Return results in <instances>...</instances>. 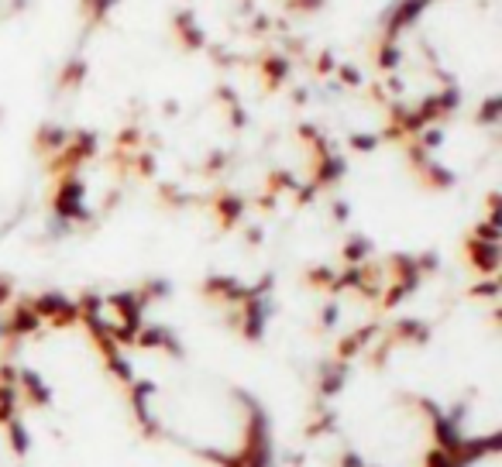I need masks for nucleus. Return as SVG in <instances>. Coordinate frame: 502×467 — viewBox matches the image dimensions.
<instances>
[{"label": "nucleus", "instance_id": "1", "mask_svg": "<svg viewBox=\"0 0 502 467\" xmlns=\"http://www.w3.org/2000/svg\"><path fill=\"white\" fill-rule=\"evenodd\" d=\"M124 395H127V409H131V416H134L138 433H141L145 440H162L165 423H162V416L155 412L159 385H155L152 378H134V381L124 388Z\"/></svg>", "mask_w": 502, "mask_h": 467}, {"label": "nucleus", "instance_id": "2", "mask_svg": "<svg viewBox=\"0 0 502 467\" xmlns=\"http://www.w3.org/2000/svg\"><path fill=\"white\" fill-rule=\"evenodd\" d=\"M31 309L38 313V320L52 330H73L80 327V309H76V299L59 292V289H48V292H38V295H28Z\"/></svg>", "mask_w": 502, "mask_h": 467}, {"label": "nucleus", "instance_id": "3", "mask_svg": "<svg viewBox=\"0 0 502 467\" xmlns=\"http://www.w3.org/2000/svg\"><path fill=\"white\" fill-rule=\"evenodd\" d=\"M351 372H355V365L337 361L334 354H330L327 361H320L316 378H313V402H327V405H334V402L344 395V388L351 385Z\"/></svg>", "mask_w": 502, "mask_h": 467}, {"label": "nucleus", "instance_id": "4", "mask_svg": "<svg viewBox=\"0 0 502 467\" xmlns=\"http://www.w3.org/2000/svg\"><path fill=\"white\" fill-rule=\"evenodd\" d=\"M433 340V323L430 320H420V316H402L393 320V327H382V344H389L393 351H420Z\"/></svg>", "mask_w": 502, "mask_h": 467}, {"label": "nucleus", "instance_id": "5", "mask_svg": "<svg viewBox=\"0 0 502 467\" xmlns=\"http://www.w3.org/2000/svg\"><path fill=\"white\" fill-rule=\"evenodd\" d=\"M134 351H148V354H165L172 361H186V347L179 340V333L165 323H141L138 337H134Z\"/></svg>", "mask_w": 502, "mask_h": 467}, {"label": "nucleus", "instance_id": "6", "mask_svg": "<svg viewBox=\"0 0 502 467\" xmlns=\"http://www.w3.org/2000/svg\"><path fill=\"white\" fill-rule=\"evenodd\" d=\"M379 337H382V323H379V320L358 323V327H351L348 333H341V337H337L334 358H337V361L355 365V361H361V358H365V354L379 344Z\"/></svg>", "mask_w": 502, "mask_h": 467}, {"label": "nucleus", "instance_id": "7", "mask_svg": "<svg viewBox=\"0 0 502 467\" xmlns=\"http://www.w3.org/2000/svg\"><path fill=\"white\" fill-rule=\"evenodd\" d=\"M200 292L206 302L213 306H241V299L248 295V282H241L237 275H224V272H213L200 282Z\"/></svg>", "mask_w": 502, "mask_h": 467}, {"label": "nucleus", "instance_id": "8", "mask_svg": "<svg viewBox=\"0 0 502 467\" xmlns=\"http://www.w3.org/2000/svg\"><path fill=\"white\" fill-rule=\"evenodd\" d=\"M17 392L24 409H48L55 402V388L38 368H17Z\"/></svg>", "mask_w": 502, "mask_h": 467}, {"label": "nucleus", "instance_id": "9", "mask_svg": "<svg viewBox=\"0 0 502 467\" xmlns=\"http://www.w3.org/2000/svg\"><path fill=\"white\" fill-rule=\"evenodd\" d=\"M502 447V437L499 430H489V433H468L465 440H461V447H458V454H454V461L461 467H478L485 464V461H492L496 454H499Z\"/></svg>", "mask_w": 502, "mask_h": 467}, {"label": "nucleus", "instance_id": "10", "mask_svg": "<svg viewBox=\"0 0 502 467\" xmlns=\"http://www.w3.org/2000/svg\"><path fill=\"white\" fill-rule=\"evenodd\" d=\"M341 426V416L334 405L327 402H313L310 405V416H306V426H303V437L306 440H323V437H334Z\"/></svg>", "mask_w": 502, "mask_h": 467}, {"label": "nucleus", "instance_id": "11", "mask_svg": "<svg viewBox=\"0 0 502 467\" xmlns=\"http://www.w3.org/2000/svg\"><path fill=\"white\" fill-rule=\"evenodd\" d=\"M244 210H248V199L237 196V192H220L213 199V213H217V223L224 230H234L241 220H244Z\"/></svg>", "mask_w": 502, "mask_h": 467}, {"label": "nucleus", "instance_id": "12", "mask_svg": "<svg viewBox=\"0 0 502 467\" xmlns=\"http://www.w3.org/2000/svg\"><path fill=\"white\" fill-rule=\"evenodd\" d=\"M0 433H3V443H7V450L17 457V461H24L28 454H31V430H28V423H24V416H17V419H10L7 426H0Z\"/></svg>", "mask_w": 502, "mask_h": 467}, {"label": "nucleus", "instance_id": "13", "mask_svg": "<svg viewBox=\"0 0 502 467\" xmlns=\"http://www.w3.org/2000/svg\"><path fill=\"white\" fill-rule=\"evenodd\" d=\"M372 258V241L365 234H351L341 244V265H365Z\"/></svg>", "mask_w": 502, "mask_h": 467}, {"label": "nucleus", "instance_id": "14", "mask_svg": "<svg viewBox=\"0 0 502 467\" xmlns=\"http://www.w3.org/2000/svg\"><path fill=\"white\" fill-rule=\"evenodd\" d=\"M176 28H179L176 35L183 38V45H186L190 52H193V48H203V45H206V38H203V28L197 24L193 10H179V14H176Z\"/></svg>", "mask_w": 502, "mask_h": 467}, {"label": "nucleus", "instance_id": "15", "mask_svg": "<svg viewBox=\"0 0 502 467\" xmlns=\"http://www.w3.org/2000/svg\"><path fill=\"white\" fill-rule=\"evenodd\" d=\"M138 299H141V306L148 309V306H155V302H162L165 295H172V282L169 279H145L138 289Z\"/></svg>", "mask_w": 502, "mask_h": 467}, {"label": "nucleus", "instance_id": "16", "mask_svg": "<svg viewBox=\"0 0 502 467\" xmlns=\"http://www.w3.org/2000/svg\"><path fill=\"white\" fill-rule=\"evenodd\" d=\"M262 73H265V83L269 86H283V80L289 76V55H265L262 59Z\"/></svg>", "mask_w": 502, "mask_h": 467}, {"label": "nucleus", "instance_id": "17", "mask_svg": "<svg viewBox=\"0 0 502 467\" xmlns=\"http://www.w3.org/2000/svg\"><path fill=\"white\" fill-rule=\"evenodd\" d=\"M334 275H337V268H334V265H313L303 279H306V285H310V289H316V292H327V295H330V289H334Z\"/></svg>", "mask_w": 502, "mask_h": 467}, {"label": "nucleus", "instance_id": "18", "mask_svg": "<svg viewBox=\"0 0 502 467\" xmlns=\"http://www.w3.org/2000/svg\"><path fill=\"white\" fill-rule=\"evenodd\" d=\"M83 76H87V62H83V59H73V62L59 73V86H62V90H76V86L83 83Z\"/></svg>", "mask_w": 502, "mask_h": 467}, {"label": "nucleus", "instance_id": "19", "mask_svg": "<svg viewBox=\"0 0 502 467\" xmlns=\"http://www.w3.org/2000/svg\"><path fill=\"white\" fill-rule=\"evenodd\" d=\"M420 467H461L454 461V454H447V450H440V447H427L423 450V457H420Z\"/></svg>", "mask_w": 502, "mask_h": 467}, {"label": "nucleus", "instance_id": "20", "mask_svg": "<svg viewBox=\"0 0 502 467\" xmlns=\"http://www.w3.org/2000/svg\"><path fill=\"white\" fill-rule=\"evenodd\" d=\"M337 320H341V302H337V299H327V302H323V309H320V316H316L320 333L334 330V327H337Z\"/></svg>", "mask_w": 502, "mask_h": 467}, {"label": "nucleus", "instance_id": "21", "mask_svg": "<svg viewBox=\"0 0 502 467\" xmlns=\"http://www.w3.org/2000/svg\"><path fill=\"white\" fill-rule=\"evenodd\" d=\"M472 299H482V302H496L499 299V279H478L468 289Z\"/></svg>", "mask_w": 502, "mask_h": 467}, {"label": "nucleus", "instance_id": "22", "mask_svg": "<svg viewBox=\"0 0 502 467\" xmlns=\"http://www.w3.org/2000/svg\"><path fill=\"white\" fill-rule=\"evenodd\" d=\"M400 59H402L400 45H396V42H389V38H382V45H379V66H382V69H396V66H400Z\"/></svg>", "mask_w": 502, "mask_h": 467}, {"label": "nucleus", "instance_id": "23", "mask_svg": "<svg viewBox=\"0 0 502 467\" xmlns=\"http://www.w3.org/2000/svg\"><path fill=\"white\" fill-rule=\"evenodd\" d=\"M334 467H365V457H361L355 447H344V450H337Z\"/></svg>", "mask_w": 502, "mask_h": 467}, {"label": "nucleus", "instance_id": "24", "mask_svg": "<svg viewBox=\"0 0 502 467\" xmlns=\"http://www.w3.org/2000/svg\"><path fill=\"white\" fill-rule=\"evenodd\" d=\"M478 120H482V124H496V120H499V96H489V100L482 103Z\"/></svg>", "mask_w": 502, "mask_h": 467}, {"label": "nucleus", "instance_id": "25", "mask_svg": "<svg viewBox=\"0 0 502 467\" xmlns=\"http://www.w3.org/2000/svg\"><path fill=\"white\" fill-rule=\"evenodd\" d=\"M379 141H382L379 134H355V138H351V148H355V152H372Z\"/></svg>", "mask_w": 502, "mask_h": 467}, {"label": "nucleus", "instance_id": "26", "mask_svg": "<svg viewBox=\"0 0 502 467\" xmlns=\"http://www.w3.org/2000/svg\"><path fill=\"white\" fill-rule=\"evenodd\" d=\"M10 302H14V282L7 279V275H0V313H3Z\"/></svg>", "mask_w": 502, "mask_h": 467}, {"label": "nucleus", "instance_id": "27", "mask_svg": "<svg viewBox=\"0 0 502 467\" xmlns=\"http://www.w3.org/2000/svg\"><path fill=\"white\" fill-rule=\"evenodd\" d=\"M330 213H334V220H337V223H344L351 210H348V203H334V206H330Z\"/></svg>", "mask_w": 502, "mask_h": 467}, {"label": "nucleus", "instance_id": "28", "mask_svg": "<svg viewBox=\"0 0 502 467\" xmlns=\"http://www.w3.org/2000/svg\"><path fill=\"white\" fill-rule=\"evenodd\" d=\"M244 241L248 244H262V227H248L244 230Z\"/></svg>", "mask_w": 502, "mask_h": 467}, {"label": "nucleus", "instance_id": "29", "mask_svg": "<svg viewBox=\"0 0 502 467\" xmlns=\"http://www.w3.org/2000/svg\"><path fill=\"white\" fill-rule=\"evenodd\" d=\"M365 467H382V464H368V461H365Z\"/></svg>", "mask_w": 502, "mask_h": 467}, {"label": "nucleus", "instance_id": "30", "mask_svg": "<svg viewBox=\"0 0 502 467\" xmlns=\"http://www.w3.org/2000/svg\"><path fill=\"white\" fill-rule=\"evenodd\" d=\"M17 467H21V464H17Z\"/></svg>", "mask_w": 502, "mask_h": 467}]
</instances>
